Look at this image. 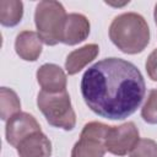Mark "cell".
<instances>
[{
  "label": "cell",
  "instance_id": "6da1fadb",
  "mask_svg": "<svg viewBox=\"0 0 157 157\" xmlns=\"http://www.w3.org/2000/svg\"><path fill=\"white\" fill-rule=\"evenodd\" d=\"M146 93L140 70L120 58H105L90 66L81 78V94L97 115L121 120L136 112Z\"/></svg>",
  "mask_w": 157,
  "mask_h": 157
},
{
  "label": "cell",
  "instance_id": "7a4b0ae2",
  "mask_svg": "<svg viewBox=\"0 0 157 157\" xmlns=\"http://www.w3.org/2000/svg\"><path fill=\"white\" fill-rule=\"evenodd\" d=\"M112 43L125 54H137L150 43V28L146 20L136 12H124L114 17L109 26Z\"/></svg>",
  "mask_w": 157,
  "mask_h": 157
},
{
  "label": "cell",
  "instance_id": "3957f363",
  "mask_svg": "<svg viewBox=\"0 0 157 157\" xmlns=\"http://www.w3.org/2000/svg\"><path fill=\"white\" fill-rule=\"evenodd\" d=\"M37 105L49 125L66 131L75 128L76 114L66 90L54 93L40 91L37 96Z\"/></svg>",
  "mask_w": 157,
  "mask_h": 157
},
{
  "label": "cell",
  "instance_id": "277c9868",
  "mask_svg": "<svg viewBox=\"0 0 157 157\" xmlns=\"http://www.w3.org/2000/svg\"><path fill=\"white\" fill-rule=\"evenodd\" d=\"M66 16L67 13L59 1L44 0L38 2L34 11V23L44 44L56 45L60 43Z\"/></svg>",
  "mask_w": 157,
  "mask_h": 157
},
{
  "label": "cell",
  "instance_id": "5b68a950",
  "mask_svg": "<svg viewBox=\"0 0 157 157\" xmlns=\"http://www.w3.org/2000/svg\"><path fill=\"white\" fill-rule=\"evenodd\" d=\"M108 130L109 125L103 123H87L80 134L78 141L71 150V157H103Z\"/></svg>",
  "mask_w": 157,
  "mask_h": 157
},
{
  "label": "cell",
  "instance_id": "8992f818",
  "mask_svg": "<svg viewBox=\"0 0 157 157\" xmlns=\"http://www.w3.org/2000/svg\"><path fill=\"white\" fill-rule=\"evenodd\" d=\"M140 140L139 130L132 121L119 126H109L105 136V151L115 156H125L136 146Z\"/></svg>",
  "mask_w": 157,
  "mask_h": 157
},
{
  "label": "cell",
  "instance_id": "52a82bcc",
  "mask_svg": "<svg viewBox=\"0 0 157 157\" xmlns=\"http://www.w3.org/2000/svg\"><path fill=\"white\" fill-rule=\"evenodd\" d=\"M38 131L42 130L37 119L32 114L25 112H20L10 118L5 126L6 141L13 147H17L22 140Z\"/></svg>",
  "mask_w": 157,
  "mask_h": 157
},
{
  "label": "cell",
  "instance_id": "ba28073f",
  "mask_svg": "<svg viewBox=\"0 0 157 157\" xmlns=\"http://www.w3.org/2000/svg\"><path fill=\"white\" fill-rule=\"evenodd\" d=\"M90 21L86 16L76 12L67 13L64 22L60 43L75 45L83 42L90 34Z\"/></svg>",
  "mask_w": 157,
  "mask_h": 157
},
{
  "label": "cell",
  "instance_id": "9c48e42d",
  "mask_svg": "<svg viewBox=\"0 0 157 157\" xmlns=\"http://www.w3.org/2000/svg\"><path fill=\"white\" fill-rule=\"evenodd\" d=\"M36 76L42 91L54 93L66 90V74L60 66L55 64H43L37 70Z\"/></svg>",
  "mask_w": 157,
  "mask_h": 157
},
{
  "label": "cell",
  "instance_id": "30bf717a",
  "mask_svg": "<svg viewBox=\"0 0 157 157\" xmlns=\"http://www.w3.org/2000/svg\"><path fill=\"white\" fill-rule=\"evenodd\" d=\"M43 42L37 32L22 31L15 39L16 54L26 61H36L42 54Z\"/></svg>",
  "mask_w": 157,
  "mask_h": 157
},
{
  "label": "cell",
  "instance_id": "8fae6325",
  "mask_svg": "<svg viewBox=\"0 0 157 157\" xmlns=\"http://www.w3.org/2000/svg\"><path fill=\"white\" fill-rule=\"evenodd\" d=\"M20 157H49L52 153V142L42 131L26 137L16 147Z\"/></svg>",
  "mask_w": 157,
  "mask_h": 157
},
{
  "label": "cell",
  "instance_id": "7c38bea8",
  "mask_svg": "<svg viewBox=\"0 0 157 157\" xmlns=\"http://www.w3.org/2000/svg\"><path fill=\"white\" fill-rule=\"evenodd\" d=\"M99 53V47L94 43L86 44L78 49L72 50L65 60V69L69 75H75L80 72L86 65H88Z\"/></svg>",
  "mask_w": 157,
  "mask_h": 157
},
{
  "label": "cell",
  "instance_id": "4fadbf2b",
  "mask_svg": "<svg viewBox=\"0 0 157 157\" xmlns=\"http://www.w3.org/2000/svg\"><path fill=\"white\" fill-rule=\"evenodd\" d=\"M23 16V4L18 0L0 1V23L5 27L17 26Z\"/></svg>",
  "mask_w": 157,
  "mask_h": 157
},
{
  "label": "cell",
  "instance_id": "5bb4252c",
  "mask_svg": "<svg viewBox=\"0 0 157 157\" xmlns=\"http://www.w3.org/2000/svg\"><path fill=\"white\" fill-rule=\"evenodd\" d=\"M21 110V102L16 92L7 87L0 90V117L2 120H9Z\"/></svg>",
  "mask_w": 157,
  "mask_h": 157
},
{
  "label": "cell",
  "instance_id": "9a60e30c",
  "mask_svg": "<svg viewBox=\"0 0 157 157\" xmlns=\"http://www.w3.org/2000/svg\"><path fill=\"white\" fill-rule=\"evenodd\" d=\"M141 117L147 124H157V88L148 92L147 99L141 109Z\"/></svg>",
  "mask_w": 157,
  "mask_h": 157
},
{
  "label": "cell",
  "instance_id": "2e32d148",
  "mask_svg": "<svg viewBox=\"0 0 157 157\" xmlns=\"http://www.w3.org/2000/svg\"><path fill=\"white\" fill-rule=\"evenodd\" d=\"M129 157H157V142L151 139H140Z\"/></svg>",
  "mask_w": 157,
  "mask_h": 157
},
{
  "label": "cell",
  "instance_id": "e0dca14e",
  "mask_svg": "<svg viewBox=\"0 0 157 157\" xmlns=\"http://www.w3.org/2000/svg\"><path fill=\"white\" fill-rule=\"evenodd\" d=\"M145 67L147 71L148 77L152 81H157V48L151 52V54L147 56Z\"/></svg>",
  "mask_w": 157,
  "mask_h": 157
},
{
  "label": "cell",
  "instance_id": "ac0fdd59",
  "mask_svg": "<svg viewBox=\"0 0 157 157\" xmlns=\"http://www.w3.org/2000/svg\"><path fill=\"white\" fill-rule=\"evenodd\" d=\"M153 17H155V22H156V25H157V4H156V6H155V12H153Z\"/></svg>",
  "mask_w": 157,
  "mask_h": 157
}]
</instances>
